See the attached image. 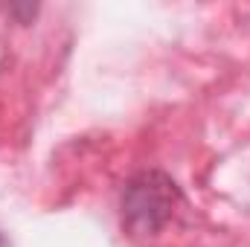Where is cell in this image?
<instances>
[{
	"instance_id": "cell-1",
	"label": "cell",
	"mask_w": 250,
	"mask_h": 247,
	"mask_svg": "<svg viewBox=\"0 0 250 247\" xmlns=\"http://www.w3.org/2000/svg\"><path fill=\"white\" fill-rule=\"evenodd\" d=\"M175 198H178V189L166 175H160V172L137 175L125 189V201H123L125 227L134 236L157 233L172 218Z\"/></svg>"
}]
</instances>
